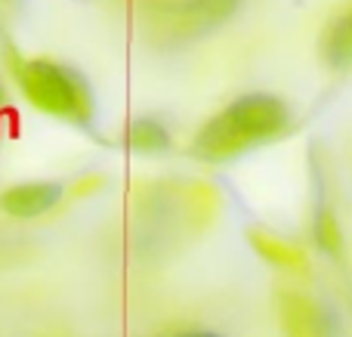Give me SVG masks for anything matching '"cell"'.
Masks as SVG:
<instances>
[{
  "instance_id": "6",
  "label": "cell",
  "mask_w": 352,
  "mask_h": 337,
  "mask_svg": "<svg viewBox=\"0 0 352 337\" xmlns=\"http://www.w3.org/2000/svg\"><path fill=\"white\" fill-rule=\"evenodd\" d=\"M318 47H322V59L328 62L331 68L352 65V22L346 19V12L337 16L334 22H328Z\"/></svg>"
},
{
  "instance_id": "7",
  "label": "cell",
  "mask_w": 352,
  "mask_h": 337,
  "mask_svg": "<svg viewBox=\"0 0 352 337\" xmlns=\"http://www.w3.org/2000/svg\"><path fill=\"white\" fill-rule=\"evenodd\" d=\"M130 146L136 149V152H161V149H167V130L161 127L158 121H152V118H140V121L130 124Z\"/></svg>"
},
{
  "instance_id": "10",
  "label": "cell",
  "mask_w": 352,
  "mask_h": 337,
  "mask_svg": "<svg viewBox=\"0 0 352 337\" xmlns=\"http://www.w3.org/2000/svg\"><path fill=\"white\" fill-rule=\"evenodd\" d=\"M170 337H217V334H207V331H188V334H170Z\"/></svg>"
},
{
  "instance_id": "11",
  "label": "cell",
  "mask_w": 352,
  "mask_h": 337,
  "mask_svg": "<svg viewBox=\"0 0 352 337\" xmlns=\"http://www.w3.org/2000/svg\"><path fill=\"white\" fill-rule=\"evenodd\" d=\"M346 19H349V22H352V6H349V10H346Z\"/></svg>"
},
{
  "instance_id": "8",
  "label": "cell",
  "mask_w": 352,
  "mask_h": 337,
  "mask_svg": "<svg viewBox=\"0 0 352 337\" xmlns=\"http://www.w3.org/2000/svg\"><path fill=\"white\" fill-rule=\"evenodd\" d=\"M250 241H254L256 251H260L266 260H272V263L287 266V270H300V266H303L300 251L297 248H291V245H285V241H275V239H269V235H263V232H256Z\"/></svg>"
},
{
  "instance_id": "9",
  "label": "cell",
  "mask_w": 352,
  "mask_h": 337,
  "mask_svg": "<svg viewBox=\"0 0 352 337\" xmlns=\"http://www.w3.org/2000/svg\"><path fill=\"white\" fill-rule=\"evenodd\" d=\"M316 232H318V245H322L324 251L340 254V232H337L334 217H331V214H322V217H318Z\"/></svg>"
},
{
  "instance_id": "1",
  "label": "cell",
  "mask_w": 352,
  "mask_h": 337,
  "mask_svg": "<svg viewBox=\"0 0 352 337\" xmlns=\"http://www.w3.org/2000/svg\"><path fill=\"white\" fill-rule=\"evenodd\" d=\"M291 124V111L272 93H248L229 102L201 127L192 152L207 161H223L250 146L281 136Z\"/></svg>"
},
{
  "instance_id": "4",
  "label": "cell",
  "mask_w": 352,
  "mask_h": 337,
  "mask_svg": "<svg viewBox=\"0 0 352 337\" xmlns=\"http://www.w3.org/2000/svg\"><path fill=\"white\" fill-rule=\"evenodd\" d=\"M62 186L59 183H19L0 195V210L19 220H34L59 204Z\"/></svg>"
},
{
  "instance_id": "2",
  "label": "cell",
  "mask_w": 352,
  "mask_h": 337,
  "mask_svg": "<svg viewBox=\"0 0 352 337\" xmlns=\"http://www.w3.org/2000/svg\"><path fill=\"white\" fill-rule=\"evenodd\" d=\"M25 99L43 115L74 124H90L93 93L78 68L56 59H25L16 72Z\"/></svg>"
},
{
  "instance_id": "3",
  "label": "cell",
  "mask_w": 352,
  "mask_h": 337,
  "mask_svg": "<svg viewBox=\"0 0 352 337\" xmlns=\"http://www.w3.org/2000/svg\"><path fill=\"white\" fill-rule=\"evenodd\" d=\"M235 6L238 0H142V10L170 22L182 34L186 31L201 34V31L217 28L235 12Z\"/></svg>"
},
{
  "instance_id": "5",
  "label": "cell",
  "mask_w": 352,
  "mask_h": 337,
  "mask_svg": "<svg viewBox=\"0 0 352 337\" xmlns=\"http://www.w3.org/2000/svg\"><path fill=\"white\" fill-rule=\"evenodd\" d=\"M281 322L291 337H331L328 316L316 301L303 294H281Z\"/></svg>"
}]
</instances>
